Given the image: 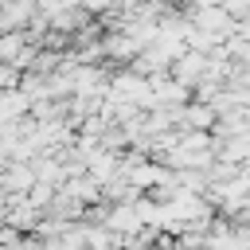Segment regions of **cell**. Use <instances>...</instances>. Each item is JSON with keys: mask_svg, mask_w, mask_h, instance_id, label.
I'll return each instance as SVG.
<instances>
[{"mask_svg": "<svg viewBox=\"0 0 250 250\" xmlns=\"http://www.w3.org/2000/svg\"><path fill=\"white\" fill-rule=\"evenodd\" d=\"M199 70H203V59H199V55H184V59L176 62V78H180V82H195Z\"/></svg>", "mask_w": 250, "mask_h": 250, "instance_id": "cell-1", "label": "cell"}]
</instances>
